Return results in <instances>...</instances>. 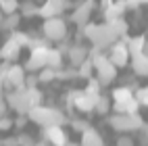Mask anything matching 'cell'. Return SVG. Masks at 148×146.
Instances as JSON below:
<instances>
[{
	"label": "cell",
	"instance_id": "19",
	"mask_svg": "<svg viewBox=\"0 0 148 146\" xmlns=\"http://www.w3.org/2000/svg\"><path fill=\"white\" fill-rule=\"evenodd\" d=\"M111 106H113L115 113H138V109H140V104L134 100V96H132V98H127V100L111 102Z\"/></svg>",
	"mask_w": 148,
	"mask_h": 146
},
{
	"label": "cell",
	"instance_id": "43",
	"mask_svg": "<svg viewBox=\"0 0 148 146\" xmlns=\"http://www.w3.org/2000/svg\"><path fill=\"white\" fill-rule=\"evenodd\" d=\"M65 146H79V144H75V142H71V140H69V142H67Z\"/></svg>",
	"mask_w": 148,
	"mask_h": 146
},
{
	"label": "cell",
	"instance_id": "26",
	"mask_svg": "<svg viewBox=\"0 0 148 146\" xmlns=\"http://www.w3.org/2000/svg\"><path fill=\"white\" fill-rule=\"evenodd\" d=\"M54 80H56V69H52V67H42L38 71V82L48 84V82H54Z\"/></svg>",
	"mask_w": 148,
	"mask_h": 146
},
{
	"label": "cell",
	"instance_id": "37",
	"mask_svg": "<svg viewBox=\"0 0 148 146\" xmlns=\"http://www.w3.org/2000/svg\"><path fill=\"white\" fill-rule=\"evenodd\" d=\"M142 4H146V0H125L127 11H132V8H138V6H142Z\"/></svg>",
	"mask_w": 148,
	"mask_h": 146
},
{
	"label": "cell",
	"instance_id": "25",
	"mask_svg": "<svg viewBox=\"0 0 148 146\" xmlns=\"http://www.w3.org/2000/svg\"><path fill=\"white\" fill-rule=\"evenodd\" d=\"M111 96H113V102H119V100L132 98L134 94H132V88H130V86H117V88H113Z\"/></svg>",
	"mask_w": 148,
	"mask_h": 146
},
{
	"label": "cell",
	"instance_id": "34",
	"mask_svg": "<svg viewBox=\"0 0 148 146\" xmlns=\"http://www.w3.org/2000/svg\"><path fill=\"white\" fill-rule=\"evenodd\" d=\"M17 140H19V146H34V138L32 136H27V134H19L17 136Z\"/></svg>",
	"mask_w": 148,
	"mask_h": 146
},
{
	"label": "cell",
	"instance_id": "11",
	"mask_svg": "<svg viewBox=\"0 0 148 146\" xmlns=\"http://www.w3.org/2000/svg\"><path fill=\"white\" fill-rule=\"evenodd\" d=\"M92 11H94V0H84V2H79L75 6V11L71 15V21L82 27V25H86L88 21H90Z\"/></svg>",
	"mask_w": 148,
	"mask_h": 146
},
{
	"label": "cell",
	"instance_id": "5",
	"mask_svg": "<svg viewBox=\"0 0 148 146\" xmlns=\"http://www.w3.org/2000/svg\"><path fill=\"white\" fill-rule=\"evenodd\" d=\"M4 80V90H17V88H25L23 82H25V69L19 65H6L4 71H0Z\"/></svg>",
	"mask_w": 148,
	"mask_h": 146
},
{
	"label": "cell",
	"instance_id": "3",
	"mask_svg": "<svg viewBox=\"0 0 148 146\" xmlns=\"http://www.w3.org/2000/svg\"><path fill=\"white\" fill-rule=\"evenodd\" d=\"M142 123H144V119L138 113H115L111 119H108V125L119 134L138 132L142 127Z\"/></svg>",
	"mask_w": 148,
	"mask_h": 146
},
{
	"label": "cell",
	"instance_id": "6",
	"mask_svg": "<svg viewBox=\"0 0 148 146\" xmlns=\"http://www.w3.org/2000/svg\"><path fill=\"white\" fill-rule=\"evenodd\" d=\"M106 56L117 69H119V67H127V63H130V52H127L125 42H113L106 48Z\"/></svg>",
	"mask_w": 148,
	"mask_h": 146
},
{
	"label": "cell",
	"instance_id": "14",
	"mask_svg": "<svg viewBox=\"0 0 148 146\" xmlns=\"http://www.w3.org/2000/svg\"><path fill=\"white\" fill-rule=\"evenodd\" d=\"M19 52H21V46H19L13 38H8V40L0 46V58L6 63H11V61H17L19 58Z\"/></svg>",
	"mask_w": 148,
	"mask_h": 146
},
{
	"label": "cell",
	"instance_id": "42",
	"mask_svg": "<svg viewBox=\"0 0 148 146\" xmlns=\"http://www.w3.org/2000/svg\"><path fill=\"white\" fill-rule=\"evenodd\" d=\"M34 146H50V144H48V142H46V140H44V142H36V144H34Z\"/></svg>",
	"mask_w": 148,
	"mask_h": 146
},
{
	"label": "cell",
	"instance_id": "35",
	"mask_svg": "<svg viewBox=\"0 0 148 146\" xmlns=\"http://www.w3.org/2000/svg\"><path fill=\"white\" fill-rule=\"evenodd\" d=\"M117 146H136V144L132 140V136H119L117 138Z\"/></svg>",
	"mask_w": 148,
	"mask_h": 146
},
{
	"label": "cell",
	"instance_id": "31",
	"mask_svg": "<svg viewBox=\"0 0 148 146\" xmlns=\"http://www.w3.org/2000/svg\"><path fill=\"white\" fill-rule=\"evenodd\" d=\"M88 86H86V90L84 92H88V94H92V96H98V94H100V82H98V80H94V77H88Z\"/></svg>",
	"mask_w": 148,
	"mask_h": 146
},
{
	"label": "cell",
	"instance_id": "36",
	"mask_svg": "<svg viewBox=\"0 0 148 146\" xmlns=\"http://www.w3.org/2000/svg\"><path fill=\"white\" fill-rule=\"evenodd\" d=\"M13 127V119H6V115L0 117V132H6Z\"/></svg>",
	"mask_w": 148,
	"mask_h": 146
},
{
	"label": "cell",
	"instance_id": "38",
	"mask_svg": "<svg viewBox=\"0 0 148 146\" xmlns=\"http://www.w3.org/2000/svg\"><path fill=\"white\" fill-rule=\"evenodd\" d=\"M71 127L75 132H84L86 127H90V123H86V121H71Z\"/></svg>",
	"mask_w": 148,
	"mask_h": 146
},
{
	"label": "cell",
	"instance_id": "28",
	"mask_svg": "<svg viewBox=\"0 0 148 146\" xmlns=\"http://www.w3.org/2000/svg\"><path fill=\"white\" fill-rule=\"evenodd\" d=\"M19 11V0H0V13L2 15H11Z\"/></svg>",
	"mask_w": 148,
	"mask_h": 146
},
{
	"label": "cell",
	"instance_id": "44",
	"mask_svg": "<svg viewBox=\"0 0 148 146\" xmlns=\"http://www.w3.org/2000/svg\"><path fill=\"white\" fill-rule=\"evenodd\" d=\"M111 2H113V0H102V4H104V6H108Z\"/></svg>",
	"mask_w": 148,
	"mask_h": 146
},
{
	"label": "cell",
	"instance_id": "18",
	"mask_svg": "<svg viewBox=\"0 0 148 146\" xmlns=\"http://www.w3.org/2000/svg\"><path fill=\"white\" fill-rule=\"evenodd\" d=\"M127 11L125 6V0H113L108 6H104V19L111 21V19H117V17H123Z\"/></svg>",
	"mask_w": 148,
	"mask_h": 146
},
{
	"label": "cell",
	"instance_id": "10",
	"mask_svg": "<svg viewBox=\"0 0 148 146\" xmlns=\"http://www.w3.org/2000/svg\"><path fill=\"white\" fill-rule=\"evenodd\" d=\"M67 8V0H44L38 6V15L48 19V17H58L63 15V11Z\"/></svg>",
	"mask_w": 148,
	"mask_h": 146
},
{
	"label": "cell",
	"instance_id": "9",
	"mask_svg": "<svg viewBox=\"0 0 148 146\" xmlns=\"http://www.w3.org/2000/svg\"><path fill=\"white\" fill-rule=\"evenodd\" d=\"M44 140L50 146H65L69 142V136L63 130V125H48L44 127Z\"/></svg>",
	"mask_w": 148,
	"mask_h": 146
},
{
	"label": "cell",
	"instance_id": "33",
	"mask_svg": "<svg viewBox=\"0 0 148 146\" xmlns=\"http://www.w3.org/2000/svg\"><path fill=\"white\" fill-rule=\"evenodd\" d=\"M38 84H40V82H38V73H32V71H27L23 86H25V88H34V86H38Z\"/></svg>",
	"mask_w": 148,
	"mask_h": 146
},
{
	"label": "cell",
	"instance_id": "21",
	"mask_svg": "<svg viewBox=\"0 0 148 146\" xmlns=\"http://www.w3.org/2000/svg\"><path fill=\"white\" fill-rule=\"evenodd\" d=\"M21 23V15L17 13H11V15H4V19L0 21V29H4V32H15Z\"/></svg>",
	"mask_w": 148,
	"mask_h": 146
},
{
	"label": "cell",
	"instance_id": "29",
	"mask_svg": "<svg viewBox=\"0 0 148 146\" xmlns=\"http://www.w3.org/2000/svg\"><path fill=\"white\" fill-rule=\"evenodd\" d=\"M75 71H77V77H84V80H88V77H92V73H94V67H92V63L86 58L82 65H77Z\"/></svg>",
	"mask_w": 148,
	"mask_h": 146
},
{
	"label": "cell",
	"instance_id": "22",
	"mask_svg": "<svg viewBox=\"0 0 148 146\" xmlns=\"http://www.w3.org/2000/svg\"><path fill=\"white\" fill-rule=\"evenodd\" d=\"M108 23V27L113 29V34L117 36V38H123V36H127V21L123 17H117V19H111V21H106Z\"/></svg>",
	"mask_w": 148,
	"mask_h": 146
},
{
	"label": "cell",
	"instance_id": "20",
	"mask_svg": "<svg viewBox=\"0 0 148 146\" xmlns=\"http://www.w3.org/2000/svg\"><path fill=\"white\" fill-rule=\"evenodd\" d=\"M46 67L61 69V67H63V52H61V50H56V48H48V54H46Z\"/></svg>",
	"mask_w": 148,
	"mask_h": 146
},
{
	"label": "cell",
	"instance_id": "13",
	"mask_svg": "<svg viewBox=\"0 0 148 146\" xmlns=\"http://www.w3.org/2000/svg\"><path fill=\"white\" fill-rule=\"evenodd\" d=\"M130 65L136 75L140 77H146L148 75V56L146 52H136V54H130Z\"/></svg>",
	"mask_w": 148,
	"mask_h": 146
},
{
	"label": "cell",
	"instance_id": "23",
	"mask_svg": "<svg viewBox=\"0 0 148 146\" xmlns=\"http://www.w3.org/2000/svg\"><path fill=\"white\" fill-rule=\"evenodd\" d=\"M25 98H27V104H29V109L32 106H38V104H42V92H40V88L34 86V88H25Z\"/></svg>",
	"mask_w": 148,
	"mask_h": 146
},
{
	"label": "cell",
	"instance_id": "27",
	"mask_svg": "<svg viewBox=\"0 0 148 146\" xmlns=\"http://www.w3.org/2000/svg\"><path fill=\"white\" fill-rule=\"evenodd\" d=\"M132 94H134V100L140 106L148 104V90H146V86H140V88H136V90H132Z\"/></svg>",
	"mask_w": 148,
	"mask_h": 146
},
{
	"label": "cell",
	"instance_id": "41",
	"mask_svg": "<svg viewBox=\"0 0 148 146\" xmlns=\"http://www.w3.org/2000/svg\"><path fill=\"white\" fill-rule=\"evenodd\" d=\"M0 96H4V80H2V75H0Z\"/></svg>",
	"mask_w": 148,
	"mask_h": 146
},
{
	"label": "cell",
	"instance_id": "1",
	"mask_svg": "<svg viewBox=\"0 0 148 146\" xmlns=\"http://www.w3.org/2000/svg\"><path fill=\"white\" fill-rule=\"evenodd\" d=\"M27 121H34L36 125H40V127H48V125H65L67 117L61 109L38 104V106H32V109L27 111Z\"/></svg>",
	"mask_w": 148,
	"mask_h": 146
},
{
	"label": "cell",
	"instance_id": "15",
	"mask_svg": "<svg viewBox=\"0 0 148 146\" xmlns=\"http://www.w3.org/2000/svg\"><path fill=\"white\" fill-rule=\"evenodd\" d=\"M79 146H104V140H102V134L94 130L92 125L90 127H86L82 132V144Z\"/></svg>",
	"mask_w": 148,
	"mask_h": 146
},
{
	"label": "cell",
	"instance_id": "32",
	"mask_svg": "<svg viewBox=\"0 0 148 146\" xmlns=\"http://www.w3.org/2000/svg\"><path fill=\"white\" fill-rule=\"evenodd\" d=\"M19 8H21V15H25V17L38 15V4H36V2H25V4H19Z\"/></svg>",
	"mask_w": 148,
	"mask_h": 146
},
{
	"label": "cell",
	"instance_id": "8",
	"mask_svg": "<svg viewBox=\"0 0 148 146\" xmlns=\"http://www.w3.org/2000/svg\"><path fill=\"white\" fill-rule=\"evenodd\" d=\"M4 100H6V106H11L15 113H19V115H27L29 104H27V98H25V88H17V90L8 92Z\"/></svg>",
	"mask_w": 148,
	"mask_h": 146
},
{
	"label": "cell",
	"instance_id": "12",
	"mask_svg": "<svg viewBox=\"0 0 148 146\" xmlns=\"http://www.w3.org/2000/svg\"><path fill=\"white\" fill-rule=\"evenodd\" d=\"M71 100H73V106H75L79 113H92V111H94L96 96L88 94V92H73V94H71Z\"/></svg>",
	"mask_w": 148,
	"mask_h": 146
},
{
	"label": "cell",
	"instance_id": "40",
	"mask_svg": "<svg viewBox=\"0 0 148 146\" xmlns=\"http://www.w3.org/2000/svg\"><path fill=\"white\" fill-rule=\"evenodd\" d=\"M6 109H8V106H6L4 96H0V117H2V115H6Z\"/></svg>",
	"mask_w": 148,
	"mask_h": 146
},
{
	"label": "cell",
	"instance_id": "30",
	"mask_svg": "<svg viewBox=\"0 0 148 146\" xmlns=\"http://www.w3.org/2000/svg\"><path fill=\"white\" fill-rule=\"evenodd\" d=\"M11 38H13V40H15L19 46H21V48L29 46V42H32V36H27L25 32H17V29H15L13 34H11Z\"/></svg>",
	"mask_w": 148,
	"mask_h": 146
},
{
	"label": "cell",
	"instance_id": "4",
	"mask_svg": "<svg viewBox=\"0 0 148 146\" xmlns=\"http://www.w3.org/2000/svg\"><path fill=\"white\" fill-rule=\"evenodd\" d=\"M42 34H44L46 40H50V42H61L69 34L67 21L61 15H58V17H48V19H44V23H42Z\"/></svg>",
	"mask_w": 148,
	"mask_h": 146
},
{
	"label": "cell",
	"instance_id": "2",
	"mask_svg": "<svg viewBox=\"0 0 148 146\" xmlns=\"http://www.w3.org/2000/svg\"><path fill=\"white\" fill-rule=\"evenodd\" d=\"M82 29H84V36L96 48H100V50H106L113 42L119 40V38L113 34V29L108 27V23H90L88 21L86 25H82Z\"/></svg>",
	"mask_w": 148,
	"mask_h": 146
},
{
	"label": "cell",
	"instance_id": "24",
	"mask_svg": "<svg viewBox=\"0 0 148 146\" xmlns=\"http://www.w3.org/2000/svg\"><path fill=\"white\" fill-rule=\"evenodd\" d=\"M94 111L98 115H106L111 111V96H104V94H98L96 96V102H94Z\"/></svg>",
	"mask_w": 148,
	"mask_h": 146
},
{
	"label": "cell",
	"instance_id": "7",
	"mask_svg": "<svg viewBox=\"0 0 148 146\" xmlns=\"http://www.w3.org/2000/svg\"><path fill=\"white\" fill-rule=\"evenodd\" d=\"M46 54H48V46H34L23 69L32 71V73H38L42 67H46Z\"/></svg>",
	"mask_w": 148,
	"mask_h": 146
},
{
	"label": "cell",
	"instance_id": "39",
	"mask_svg": "<svg viewBox=\"0 0 148 146\" xmlns=\"http://www.w3.org/2000/svg\"><path fill=\"white\" fill-rule=\"evenodd\" d=\"M0 144H2V146H19V140H17V136H11V138L0 140Z\"/></svg>",
	"mask_w": 148,
	"mask_h": 146
},
{
	"label": "cell",
	"instance_id": "17",
	"mask_svg": "<svg viewBox=\"0 0 148 146\" xmlns=\"http://www.w3.org/2000/svg\"><path fill=\"white\" fill-rule=\"evenodd\" d=\"M121 40L125 42L127 52H130V54H136V52H146V36H136V38H127V36H123Z\"/></svg>",
	"mask_w": 148,
	"mask_h": 146
},
{
	"label": "cell",
	"instance_id": "16",
	"mask_svg": "<svg viewBox=\"0 0 148 146\" xmlns=\"http://www.w3.org/2000/svg\"><path fill=\"white\" fill-rule=\"evenodd\" d=\"M69 61H71V65L73 67H77V65H82L86 58H88V48L84 46V44H73V46H69Z\"/></svg>",
	"mask_w": 148,
	"mask_h": 146
}]
</instances>
